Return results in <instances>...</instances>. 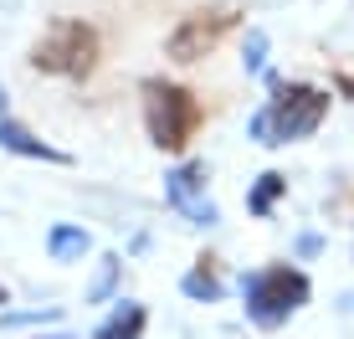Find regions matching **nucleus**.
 I'll return each mask as SVG.
<instances>
[{
	"mask_svg": "<svg viewBox=\"0 0 354 339\" xmlns=\"http://www.w3.org/2000/svg\"><path fill=\"white\" fill-rule=\"evenodd\" d=\"M144 324H149L144 304H129V298H124V304L103 319V329H97L93 339H144Z\"/></svg>",
	"mask_w": 354,
	"mask_h": 339,
	"instance_id": "9",
	"label": "nucleus"
},
{
	"mask_svg": "<svg viewBox=\"0 0 354 339\" xmlns=\"http://www.w3.org/2000/svg\"><path fill=\"white\" fill-rule=\"evenodd\" d=\"M0 149H10V154H26V160H52V165H67V154H62V149L41 144V139L31 134V129H21L10 113H0Z\"/></svg>",
	"mask_w": 354,
	"mask_h": 339,
	"instance_id": "7",
	"label": "nucleus"
},
{
	"mask_svg": "<svg viewBox=\"0 0 354 339\" xmlns=\"http://www.w3.org/2000/svg\"><path fill=\"white\" fill-rule=\"evenodd\" d=\"M139 93H144V124H149V139L160 144V149H169V154L190 149V139L201 134V124H205L201 98H195L190 88H180V82H165V77H149Z\"/></svg>",
	"mask_w": 354,
	"mask_h": 339,
	"instance_id": "3",
	"label": "nucleus"
},
{
	"mask_svg": "<svg viewBox=\"0 0 354 339\" xmlns=\"http://www.w3.org/2000/svg\"><path fill=\"white\" fill-rule=\"evenodd\" d=\"M165 201L175 205L190 226H216V221H221L216 201L205 196V165L201 160H185V165L169 170V175H165Z\"/></svg>",
	"mask_w": 354,
	"mask_h": 339,
	"instance_id": "6",
	"label": "nucleus"
},
{
	"mask_svg": "<svg viewBox=\"0 0 354 339\" xmlns=\"http://www.w3.org/2000/svg\"><path fill=\"white\" fill-rule=\"evenodd\" d=\"M0 304H10V293H6V288H0Z\"/></svg>",
	"mask_w": 354,
	"mask_h": 339,
	"instance_id": "15",
	"label": "nucleus"
},
{
	"mask_svg": "<svg viewBox=\"0 0 354 339\" xmlns=\"http://www.w3.org/2000/svg\"><path fill=\"white\" fill-rule=\"evenodd\" d=\"M283 196H288V175H283V170H262L257 185L247 190V211L252 216H272Z\"/></svg>",
	"mask_w": 354,
	"mask_h": 339,
	"instance_id": "10",
	"label": "nucleus"
},
{
	"mask_svg": "<svg viewBox=\"0 0 354 339\" xmlns=\"http://www.w3.org/2000/svg\"><path fill=\"white\" fill-rule=\"evenodd\" d=\"M241 67H247V72H262V67H267V31H257V26L247 31V46H241Z\"/></svg>",
	"mask_w": 354,
	"mask_h": 339,
	"instance_id": "13",
	"label": "nucleus"
},
{
	"mask_svg": "<svg viewBox=\"0 0 354 339\" xmlns=\"http://www.w3.org/2000/svg\"><path fill=\"white\" fill-rule=\"evenodd\" d=\"M334 93L354 103V62H349V57H344V62H334Z\"/></svg>",
	"mask_w": 354,
	"mask_h": 339,
	"instance_id": "14",
	"label": "nucleus"
},
{
	"mask_svg": "<svg viewBox=\"0 0 354 339\" xmlns=\"http://www.w3.org/2000/svg\"><path fill=\"white\" fill-rule=\"evenodd\" d=\"M118 268H124L118 257H103V262H97V277H93V288H88V298H93V304H103V298L113 293V283H118Z\"/></svg>",
	"mask_w": 354,
	"mask_h": 339,
	"instance_id": "12",
	"label": "nucleus"
},
{
	"mask_svg": "<svg viewBox=\"0 0 354 339\" xmlns=\"http://www.w3.org/2000/svg\"><path fill=\"white\" fill-rule=\"evenodd\" d=\"M31 67L46 77H88L97 67V31L88 21H52L41 42L31 46Z\"/></svg>",
	"mask_w": 354,
	"mask_h": 339,
	"instance_id": "4",
	"label": "nucleus"
},
{
	"mask_svg": "<svg viewBox=\"0 0 354 339\" xmlns=\"http://www.w3.org/2000/svg\"><path fill=\"white\" fill-rule=\"evenodd\" d=\"M52 339H67V334H52Z\"/></svg>",
	"mask_w": 354,
	"mask_h": 339,
	"instance_id": "16",
	"label": "nucleus"
},
{
	"mask_svg": "<svg viewBox=\"0 0 354 339\" xmlns=\"http://www.w3.org/2000/svg\"><path fill=\"white\" fill-rule=\"evenodd\" d=\"M308 298H313V283L292 262H272V268H257L241 277V309L257 329H283Z\"/></svg>",
	"mask_w": 354,
	"mask_h": 339,
	"instance_id": "2",
	"label": "nucleus"
},
{
	"mask_svg": "<svg viewBox=\"0 0 354 339\" xmlns=\"http://www.w3.org/2000/svg\"><path fill=\"white\" fill-rule=\"evenodd\" d=\"M267 88H272V98H267L247 124L262 149L298 144V139L319 134V124L328 118V93L324 88H313V82H283V77H267Z\"/></svg>",
	"mask_w": 354,
	"mask_h": 339,
	"instance_id": "1",
	"label": "nucleus"
},
{
	"mask_svg": "<svg viewBox=\"0 0 354 339\" xmlns=\"http://www.w3.org/2000/svg\"><path fill=\"white\" fill-rule=\"evenodd\" d=\"M88 232L82 226H52L46 232V252H52V262H82L88 257Z\"/></svg>",
	"mask_w": 354,
	"mask_h": 339,
	"instance_id": "11",
	"label": "nucleus"
},
{
	"mask_svg": "<svg viewBox=\"0 0 354 339\" xmlns=\"http://www.w3.org/2000/svg\"><path fill=\"white\" fill-rule=\"evenodd\" d=\"M241 26V16L231 6H211V10H190L185 21H180L175 31H169L165 52L175 57V62H201V57H211L216 46L226 42L231 31Z\"/></svg>",
	"mask_w": 354,
	"mask_h": 339,
	"instance_id": "5",
	"label": "nucleus"
},
{
	"mask_svg": "<svg viewBox=\"0 0 354 339\" xmlns=\"http://www.w3.org/2000/svg\"><path fill=\"white\" fill-rule=\"evenodd\" d=\"M180 288H185V298H195V304H216V298H221V262L195 257V268L180 277Z\"/></svg>",
	"mask_w": 354,
	"mask_h": 339,
	"instance_id": "8",
	"label": "nucleus"
}]
</instances>
